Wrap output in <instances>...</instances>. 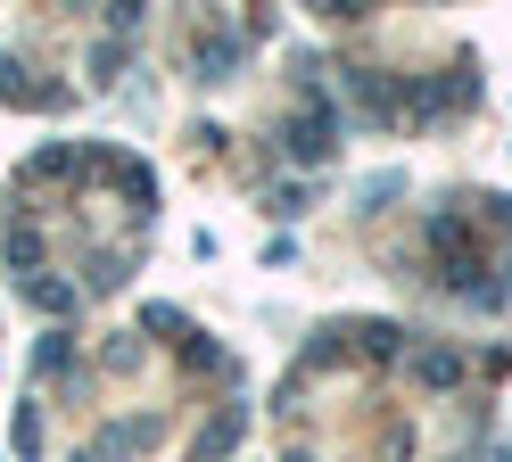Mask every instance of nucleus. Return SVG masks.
Returning <instances> with one entry per match:
<instances>
[{
    "instance_id": "obj_1",
    "label": "nucleus",
    "mask_w": 512,
    "mask_h": 462,
    "mask_svg": "<svg viewBox=\"0 0 512 462\" xmlns=\"http://www.w3.org/2000/svg\"><path fill=\"white\" fill-rule=\"evenodd\" d=\"M323 132H331V116H306V124H298V141H290V149H298V157H323Z\"/></svg>"
}]
</instances>
